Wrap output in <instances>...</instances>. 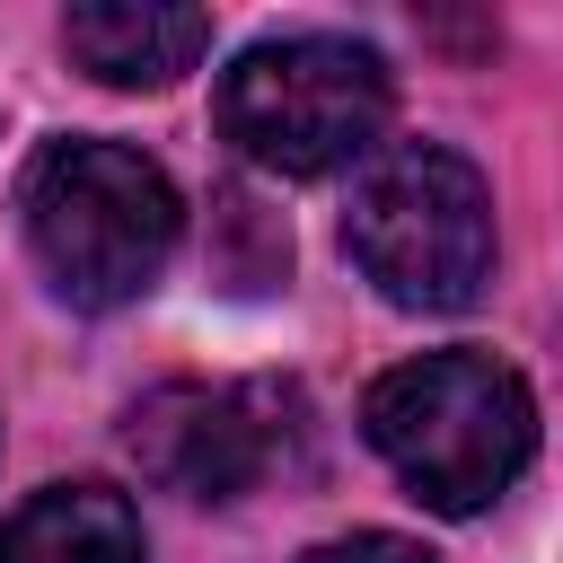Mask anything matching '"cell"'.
Wrapping results in <instances>:
<instances>
[{
  "mask_svg": "<svg viewBox=\"0 0 563 563\" xmlns=\"http://www.w3.org/2000/svg\"><path fill=\"white\" fill-rule=\"evenodd\" d=\"M361 431L413 484V501L466 519V510L501 501L519 484V466L537 457V396L493 352H422L369 387Z\"/></svg>",
  "mask_w": 563,
  "mask_h": 563,
  "instance_id": "1",
  "label": "cell"
},
{
  "mask_svg": "<svg viewBox=\"0 0 563 563\" xmlns=\"http://www.w3.org/2000/svg\"><path fill=\"white\" fill-rule=\"evenodd\" d=\"M18 211H26V246H35L44 282L70 308L141 299L167 273L176 229H185L176 185L123 141H53V150H35Z\"/></svg>",
  "mask_w": 563,
  "mask_h": 563,
  "instance_id": "2",
  "label": "cell"
},
{
  "mask_svg": "<svg viewBox=\"0 0 563 563\" xmlns=\"http://www.w3.org/2000/svg\"><path fill=\"white\" fill-rule=\"evenodd\" d=\"M343 255L396 308H466L493 273V194L440 141H396L361 167L343 202Z\"/></svg>",
  "mask_w": 563,
  "mask_h": 563,
  "instance_id": "3",
  "label": "cell"
},
{
  "mask_svg": "<svg viewBox=\"0 0 563 563\" xmlns=\"http://www.w3.org/2000/svg\"><path fill=\"white\" fill-rule=\"evenodd\" d=\"M387 62L352 35H273L246 44L220 79V132L273 176H325L378 150L387 132Z\"/></svg>",
  "mask_w": 563,
  "mask_h": 563,
  "instance_id": "4",
  "label": "cell"
},
{
  "mask_svg": "<svg viewBox=\"0 0 563 563\" xmlns=\"http://www.w3.org/2000/svg\"><path fill=\"white\" fill-rule=\"evenodd\" d=\"M290 413H299V396L273 378H176L132 405L123 440L150 484H167L185 501H238L290 457V440H299Z\"/></svg>",
  "mask_w": 563,
  "mask_h": 563,
  "instance_id": "5",
  "label": "cell"
},
{
  "mask_svg": "<svg viewBox=\"0 0 563 563\" xmlns=\"http://www.w3.org/2000/svg\"><path fill=\"white\" fill-rule=\"evenodd\" d=\"M62 44L106 88H167V79H185L202 62L211 18L176 9V0H79L62 18Z\"/></svg>",
  "mask_w": 563,
  "mask_h": 563,
  "instance_id": "6",
  "label": "cell"
},
{
  "mask_svg": "<svg viewBox=\"0 0 563 563\" xmlns=\"http://www.w3.org/2000/svg\"><path fill=\"white\" fill-rule=\"evenodd\" d=\"M0 563H150V545L114 484H53L0 519Z\"/></svg>",
  "mask_w": 563,
  "mask_h": 563,
  "instance_id": "7",
  "label": "cell"
},
{
  "mask_svg": "<svg viewBox=\"0 0 563 563\" xmlns=\"http://www.w3.org/2000/svg\"><path fill=\"white\" fill-rule=\"evenodd\" d=\"M308 563H431V554L405 545V537H378V528H369V537H334V545H317Z\"/></svg>",
  "mask_w": 563,
  "mask_h": 563,
  "instance_id": "8",
  "label": "cell"
}]
</instances>
